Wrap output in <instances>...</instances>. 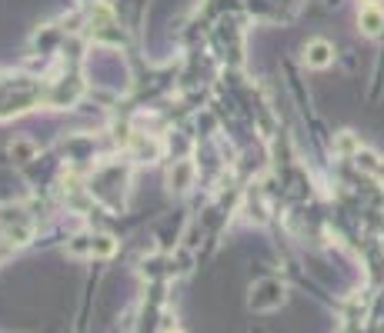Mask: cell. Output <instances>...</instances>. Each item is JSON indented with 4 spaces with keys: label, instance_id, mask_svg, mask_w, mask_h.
I'll list each match as a JSON object with an SVG mask.
<instances>
[{
    "label": "cell",
    "instance_id": "6da1fadb",
    "mask_svg": "<svg viewBox=\"0 0 384 333\" xmlns=\"http://www.w3.org/2000/svg\"><path fill=\"white\" fill-rule=\"evenodd\" d=\"M304 61H307V67H327V63L334 61V47L327 44V40H311Z\"/></svg>",
    "mask_w": 384,
    "mask_h": 333
},
{
    "label": "cell",
    "instance_id": "277c9868",
    "mask_svg": "<svg viewBox=\"0 0 384 333\" xmlns=\"http://www.w3.org/2000/svg\"><path fill=\"white\" fill-rule=\"evenodd\" d=\"M354 147H357V144H354V137L351 134H344L338 140V150H354Z\"/></svg>",
    "mask_w": 384,
    "mask_h": 333
},
{
    "label": "cell",
    "instance_id": "5b68a950",
    "mask_svg": "<svg viewBox=\"0 0 384 333\" xmlns=\"http://www.w3.org/2000/svg\"><path fill=\"white\" fill-rule=\"evenodd\" d=\"M368 3H374V7H378V0H368Z\"/></svg>",
    "mask_w": 384,
    "mask_h": 333
},
{
    "label": "cell",
    "instance_id": "3957f363",
    "mask_svg": "<svg viewBox=\"0 0 384 333\" xmlns=\"http://www.w3.org/2000/svg\"><path fill=\"white\" fill-rule=\"evenodd\" d=\"M187 177H191V164L181 166V170H177V177L170 173V183H187Z\"/></svg>",
    "mask_w": 384,
    "mask_h": 333
},
{
    "label": "cell",
    "instance_id": "7a4b0ae2",
    "mask_svg": "<svg viewBox=\"0 0 384 333\" xmlns=\"http://www.w3.org/2000/svg\"><path fill=\"white\" fill-rule=\"evenodd\" d=\"M357 20H361V31L368 33V37H378L381 27H384V10H381V7H374V3H368V7L361 10Z\"/></svg>",
    "mask_w": 384,
    "mask_h": 333
}]
</instances>
